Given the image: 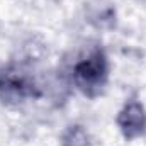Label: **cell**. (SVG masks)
<instances>
[{
	"label": "cell",
	"instance_id": "1",
	"mask_svg": "<svg viewBox=\"0 0 146 146\" xmlns=\"http://www.w3.org/2000/svg\"><path fill=\"white\" fill-rule=\"evenodd\" d=\"M110 78V63L106 49L100 44L90 48L73 65L72 80L75 88L85 99H99L104 95Z\"/></svg>",
	"mask_w": 146,
	"mask_h": 146
},
{
	"label": "cell",
	"instance_id": "2",
	"mask_svg": "<svg viewBox=\"0 0 146 146\" xmlns=\"http://www.w3.org/2000/svg\"><path fill=\"white\" fill-rule=\"evenodd\" d=\"M41 94V83L29 66L15 61L0 65V104L17 107L39 99Z\"/></svg>",
	"mask_w": 146,
	"mask_h": 146
},
{
	"label": "cell",
	"instance_id": "3",
	"mask_svg": "<svg viewBox=\"0 0 146 146\" xmlns=\"http://www.w3.org/2000/svg\"><path fill=\"white\" fill-rule=\"evenodd\" d=\"M115 126L126 141H136L146 136V107L145 104L131 97L115 114Z\"/></svg>",
	"mask_w": 146,
	"mask_h": 146
},
{
	"label": "cell",
	"instance_id": "4",
	"mask_svg": "<svg viewBox=\"0 0 146 146\" xmlns=\"http://www.w3.org/2000/svg\"><path fill=\"white\" fill-rule=\"evenodd\" d=\"M87 21L97 29H112L115 26V7L107 0H94L87 5Z\"/></svg>",
	"mask_w": 146,
	"mask_h": 146
},
{
	"label": "cell",
	"instance_id": "5",
	"mask_svg": "<svg viewBox=\"0 0 146 146\" xmlns=\"http://www.w3.org/2000/svg\"><path fill=\"white\" fill-rule=\"evenodd\" d=\"M61 146H92V139L85 126L82 124H70L60 136Z\"/></svg>",
	"mask_w": 146,
	"mask_h": 146
},
{
	"label": "cell",
	"instance_id": "6",
	"mask_svg": "<svg viewBox=\"0 0 146 146\" xmlns=\"http://www.w3.org/2000/svg\"><path fill=\"white\" fill-rule=\"evenodd\" d=\"M143 2H146V0H143Z\"/></svg>",
	"mask_w": 146,
	"mask_h": 146
}]
</instances>
